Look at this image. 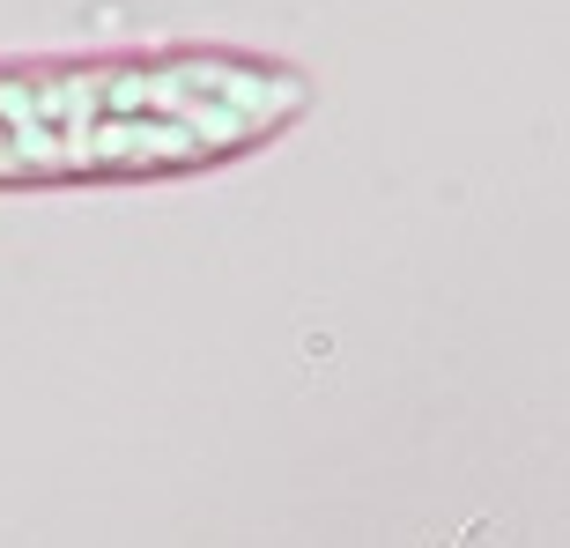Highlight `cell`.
Listing matches in <instances>:
<instances>
[{"instance_id":"1","label":"cell","mask_w":570,"mask_h":548,"mask_svg":"<svg viewBox=\"0 0 570 548\" xmlns=\"http://www.w3.org/2000/svg\"><path fill=\"white\" fill-rule=\"evenodd\" d=\"M312 111V75L237 45L0 60V193L186 178L267 148Z\"/></svg>"}]
</instances>
